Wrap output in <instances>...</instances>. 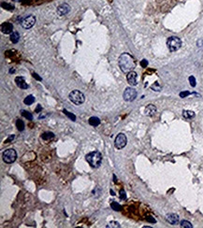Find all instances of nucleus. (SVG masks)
Returning a JSON list of instances; mask_svg holds the SVG:
<instances>
[{"instance_id":"obj_31","label":"nucleus","mask_w":203,"mask_h":228,"mask_svg":"<svg viewBox=\"0 0 203 228\" xmlns=\"http://www.w3.org/2000/svg\"><path fill=\"white\" fill-rule=\"evenodd\" d=\"M141 64H142V68H147V66H148V62H147V60L143 59V60L141 62Z\"/></svg>"},{"instance_id":"obj_11","label":"nucleus","mask_w":203,"mask_h":228,"mask_svg":"<svg viewBox=\"0 0 203 228\" xmlns=\"http://www.w3.org/2000/svg\"><path fill=\"white\" fill-rule=\"evenodd\" d=\"M70 11V6L69 4H62L57 8V13L61 16L66 15Z\"/></svg>"},{"instance_id":"obj_3","label":"nucleus","mask_w":203,"mask_h":228,"mask_svg":"<svg viewBox=\"0 0 203 228\" xmlns=\"http://www.w3.org/2000/svg\"><path fill=\"white\" fill-rule=\"evenodd\" d=\"M69 97H70V101H71L72 103H74L75 105H77V106L82 104V103L84 102V100H85L84 94H83L82 92L78 91V90L72 91V92L70 93V96H69Z\"/></svg>"},{"instance_id":"obj_23","label":"nucleus","mask_w":203,"mask_h":228,"mask_svg":"<svg viewBox=\"0 0 203 228\" xmlns=\"http://www.w3.org/2000/svg\"><path fill=\"white\" fill-rule=\"evenodd\" d=\"M21 113H22V115H23L24 118H26L27 120H30V121L33 120V115H32L30 112H28V111H26V110H22Z\"/></svg>"},{"instance_id":"obj_14","label":"nucleus","mask_w":203,"mask_h":228,"mask_svg":"<svg viewBox=\"0 0 203 228\" xmlns=\"http://www.w3.org/2000/svg\"><path fill=\"white\" fill-rule=\"evenodd\" d=\"M144 112H145V115H146V116H149V117L154 116V115L155 114V112H156V108H155L154 105L150 104V105H148V106L145 108Z\"/></svg>"},{"instance_id":"obj_26","label":"nucleus","mask_w":203,"mask_h":228,"mask_svg":"<svg viewBox=\"0 0 203 228\" xmlns=\"http://www.w3.org/2000/svg\"><path fill=\"white\" fill-rule=\"evenodd\" d=\"M154 91H161V87H160V85L158 84V82H154V84H153L152 85V87H151Z\"/></svg>"},{"instance_id":"obj_8","label":"nucleus","mask_w":203,"mask_h":228,"mask_svg":"<svg viewBox=\"0 0 203 228\" xmlns=\"http://www.w3.org/2000/svg\"><path fill=\"white\" fill-rule=\"evenodd\" d=\"M36 23V18L35 16L33 15H29L27 17H25L23 21H22V26L24 28V29H29L31 28L34 24Z\"/></svg>"},{"instance_id":"obj_15","label":"nucleus","mask_w":203,"mask_h":228,"mask_svg":"<svg viewBox=\"0 0 203 228\" xmlns=\"http://www.w3.org/2000/svg\"><path fill=\"white\" fill-rule=\"evenodd\" d=\"M89 124L90 125H92V126H98L99 124H100V120H99V118H97V117H91L90 119H89Z\"/></svg>"},{"instance_id":"obj_5","label":"nucleus","mask_w":203,"mask_h":228,"mask_svg":"<svg viewBox=\"0 0 203 228\" xmlns=\"http://www.w3.org/2000/svg\"><path fill=\"white\" fill-rule=\"evenodd\" d=\"M2 157L6 164H12L17 159V152L14 149H8L3 152Z\"/></svg>"},{"instance_id":"obj_30","label":"nucleus","mask_w":203,"mask_h":228,"mask_svg":"<svg viewBox=\"0 0 203 228\" xmlns=\"http://www.w3.org/2000/svg\"><path fill=\"white\" fill-rule=\"evenodd\" d=\"M189 94H190L189 92H182V93H180V97H182V98H184V97L188 96Z\"/></svg>"},{"instance_id":"obj_17","label":"nucleus","mask_w":203,"mask_h":228,"mask_svg":"<svg viewBox=\"0 0 203 228\" xmlns=\"http://www.w3.org/2000/svg\"><path fill=\"white\" fill-rule=\"evenodd\" d=\"M183 116L185 119H192L195 117V112L192 110H184L183 111Z\"/></svg>"},{"instance_id":"obj_24","label":"nucleus","mask_w":203,"mask_h":228,"mask_svg":"<svg viewBox=\"0 0 203 228\" xmlns=\"http://www.w3.org/2000/svg\"><path fill=\"white\" fill-rule=\"evenodd\" d=\"M63 112L67 116V117H69V118H70V120L71 121H73V122H75L76 121V116L74 115V114H72V113H70L69 111H67L66 110H63Z\"/></svg>"},{"instance_id":"obj_36","label":"nucleus","mask_w":203,"mask_h":228,"mask_svg":"<svg viewBox=\"0 0 203 228\" xmlns=\"http://www.w3.org/2000/svg\"><path fill=\"white\" fill-rule=\"evenodd\" d=\"M113 179H114V182L116 183L117 182V180H116V176L115 175H113Z\"/></svg>"},{"instance_id":"obj_22","label":"nucleus","mask_w":203,"mask_h":228,"mask_svg":"<svg viewBox=\"0 0 203 228\" xmlns=\"http://www.w3.org/2000/svg\"><path fill=\"white\" fill-rule=\"evenodd\" d=\"M180 224H181V227H183V228H193L192 223L188 221H185V220L182 221Z\"/></svg>"},{"instance_id":"obj_18","label":"nucleus","mask_w":203,"mask_h":228,"mask_svg":"<svg viewBox=\"0 0 203 228\" xmlns=\"http://www.w3.org/2000/svg\"><path fill=\"white\" fill-rule=\"evenodd\" d=\"M20 39V35L18 32H13V33L11 34V41L12 43H17Z\"/></svg>"},{"instance_id":"obj_9","label":"nucleus","mask_w":203,"mask_h":228,"mask_svg":"<svg viewBox=\"0 0 203 228\" xmlns=\"http://www.w3.org/2000/svg\"><path fill=\"white\" fill-rule=\"evenodd\" d=\"M126 79H127V81L130 85L132 86H135L138 84V75L135 71H130L127 73V76H126Z\"/></svg>"},{"instance_id":"obj_21","label":"nucleus","mask_w":203,"mask_h":228,"mask_svg":"<svg viewBox=\"0 0 203 228\" xmlns=\"http://www.w3.org/2000/svg\"><path fill=\"white\" fill-rule=\"evenodd\" d=\"M16 127H17V129L19 130V131H23L24 130V122L22 121V120H17V122H16Z\"/></svg>"},{"instance_id":"obj_29","label":"nucleus","mask_w":203,"mask_h":228,"mask_svg":"<svg viewBox=\"0 0 203 228\" xmlns=\"http://www.w3.org/2000/svg\"><path fill=\"white\" fill-rule=\"evenodd\" d=\"M120 198L122 199V200H125V199H126V194H125V190H120Z\"/></svg>"},{"instance_id":"obj_12","label":"nucleus","mask_w":203,"mask_h":228,"mask_svg":"<svg viewBox=\"0 0 203 228\" xmlns=\"http://www.w3.org/2000/svg\"><path fill=\"white\" fill-rule=\"evenodd\" d=\"M166 220L172 225H176L179 223V216L177 214H174V213L167 214L166 216Z\"/></svg>"},{"instance_id":"obj_34","label":"nucleus","mask_w":203,"mask_h":228,"mask_svg":"<svg viewBox=\"0 0 203 228\" xmlns=\"http://www.w3.org/2000/svg\"><path fill=\"white\" fill-rule=\"evenodd\" d=\"M40 110H42V108H41V106L40 105H38V108L36 109V110H35V112H37V113H39Z\"/></svg>"},{"instance_id":"obj_27","label":"nucleus","mask_w":203,"mask_h":228,"mask_svg":"<svg viewBox=\"0 0 203 228\" xmlns=\"http://www.w3.org/2000/svg\"><path fill=\"white\" fill-rule=\"evenodd\" d=\"M1 6H2L4 9H6V10H13V6H11V5H9V4H7V3H2V4H1Z\"/></svg>"},{"instance_id":"obj_7","label":"nucleus","mask_w":203,"mask_h":228,"mask_svg":"<svg viewBox=\"0 0 203 228\" xmlns=\"http://www.w3.org/2000/svg\"><path fill=\"white\" fill-rule=\"evenodd\" d=\"M124 99L127 102H132L136 99L137 97V91L135 90L134 88H131V87H128L125 90L124 92Z\"/></svg>"},{"instance_id":"obj_10","label":"nucleus","mask_w":203,"mask_h":228,"mask_svg":"<svg viewBox=\"0 0 203 228\" xmlns=\"http://www.w3.org/2000/svg\"><path fill=\"white\" fill-rule=\"evenodd\" d=\"M1 31H2V33H4L6 35L13 33V25H12V23H2L1 24Z\"/></svg>"},{"instance_id":"obj_16","label":"nucleus","mask_w":203,"mask_h":228,"mask_svg":"<svg viewBox=\"0 0 203 228\" xmlns=\"http://www.w3.org/2000/svg\"><path fill=\"white\" fill-rule=\"evenodd\" d=\"M34 102H35V97H34L33 95H28V96H26L25 98H24V100H23V103L25 104V105H32Z\"/></svg>"},{"instance_id":"obj_4","label":"nucleus","mask_w":203,"mask_h":228,"mask_svg":"<svg viewBox=\"0 0 203 228\" xmlns=\"http://www.w3.org/2000/svg\"><path fill=\"white\" fill-rule=\"evenodd\" d=\"M167 46L171 52H176L181 48L182 40L178 37H171L167 40Z\"/></svg>"},{"instance_id":"obj_32","label":"nucleus","mask_w":203,"mask_h":228,"mask_svg":"<svg viewBox=\"0 0 203 228\" xmlns=\"http://www.w3.org/2000/svg\"><path fill=\"white\" fill-rule=\"evenodd\" d=\"M146 220H147L148 222H154H154H156V221H155L154 219H153V218H152L151 216H148V217L146 218Z\"/></svg>"},{"instance_id":"obj_37","label":"nucleus","mask_w":203,"mask_h":228,"mask_svg":"<svg viewBox=\"0 0 203 228\" xmlns=\"http://www.w3.org/2000/svg\"><path fill=\"white\" fill-rule=\"evenodd\" d=\"M111 193H112V195H115V193H114V192H113L112 190H111Z\"/></svg>"},{"instance_id":"obj_2","label":"nucleus","mask_w":203,"mask_h":228,"mask_svg":"<svg viewBox=\"0 0 203 228\" xmlns=\"http://www.w3.org/2000/svg\"><path fill=\"white\" fill-rule=\"evenodd\" d=\"M85 160L87 161L88 164L95 168H97L100 167L101 163H102V154L99 151H91L85 156Z\"/></svg>"},{"instance_id":"obj_33","label":"nucleus","mask_w":203,"mask_h":228,"mask_svg":"<svg viewBox=\"0 0 203 228\" xmlns=\"http://www.w3.org/2000/svg\"><path fill=\"white\" fill-rule=\"evenodd\" d=\"M13 139H14V136H13V135L10 136V138H9V139L5 141V143H10V141H11V140H12Z\"/></svg>"},{"instance_id":"obj_19","label":"nucleus","mask_w":203,"mask_h":228,"mask_svg":"<svg viewBox=\"0 0 203 228\" xmlns=\"http://www.w3.org/2000/svg\"><path fill=\"white\" fill-rule=\"evenodd\" d=\"M41 138H42V139H44V140H50V139H52L54 138V134L52 133V132H47V133H44V134L41 136Z\"/></svg>"},{"instance_id":"obj_13","label":"nucleus","mask_w":203,"mask_h":228,"mask_svg":"<svg viewBox=\"0 0 203 228\" xmlns=\"http://www.w3.org/2000/svg\"><path fill=\"white\" fill-rule=\"evenodd\" d=\"M15 82H16L17 86L19 88H21V89H27L29 87L28 84L25 82V81H24V79L23 77H17L15 79Z\"/></svg>"},{"instance_id":"obj_35","label":"nucleus","mask_w":203,"mask_h":228,"mask_svg":"<svg viewBox=\"0 0 203 228\" xmlns=\"http://www.w3.org/2000/svg\"><path fill=\"white\" fill-rule=\"evenodd\" d=\"M33 77H34V78H36V79H37V80H39V81H41V78H40V77H39L37 73H33Z\"/></svg>"},{"instance_id":"obj_28","label":"nucleus","mask_w":203,"mask_h":228,"mask_svg":"<svg viewBox=\"0 0 203 228\" xmlns=\"http://www.w3.org/2000/svg\"><path fill=\"white\" fill-rule=\"evenodd\" d=\"M189 81H190V85L192 87H195L196 86V79L194 76H190L189 77Z\"/></svg>"},{"instance_id":"obj_25","label":"nucleus","mask_w":203,"mask_h":228,"mask_svg":"<svg viewBox=\"0 0 203 228\" xmlns=\"http://www.w3.org/2000/svg\"><path fill=\"white\" fill-rule=\"evenodd\" d=\"M107 227H113V228H119V227H121V225L119 224V222H114V221H112V222H110V223L107 225Z\"/></svg>"},{"instance_id":"obj_20","label":"nucleus","mask_w":203,"mask_h":228,"mask_svg":"<svg viewBox=\"0 0 203 228\" xmlns=\"http://www.w3.org/2000/svg\"><path fill=\"white\" fill-rule=\"evenodd\" d=\"M111 208H112L113 210H115V211H120V210H122V209H123V207H122L119 203H117V202H112V203L111 204Z\"/></svg>"},{"instance_id":"obj_6","label":"nucleus","mask_w":203,"mask_h":228,"mask_svg":"<svg viewBox=\"0 0 203 228\" xmlns=\"http://www.w3.org/2000/svg\"><path fill=\"white\" fill-rule=\"evenodd\" d=\"M127 143V139L126 136L123 133H120L117 135V137L115 138V141H114V146L117 150H122L126 146Z\"/></svg>"},{"instance_id":"obj_1","label":"nucleus","mask_w":203,"mask_h":228,"mask_svg":"<svg viewBox=\"0 0 203 228\" xmlns=\"http://www.w3.org/2000/svg\"><path fill=\"white\" fill-rule=\"evenodd\" d=\"M118 64L124 73L133 71V69L136 67V63H135L134 58L126 52H124L120 55L118 59Z\"/></svg>"}]
</instances>
